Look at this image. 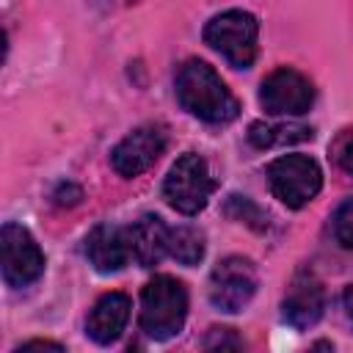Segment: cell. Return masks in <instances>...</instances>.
<instances>
[{
	"instance_id": "cell-1",
	"label": "cell",
	"mask_w": 353,
	"mask_h": 353,
	"mask_svg": "<svg viewBox=\"0 0 353 353\" xmlns=\"http://www.w3.org/2000/svg\"><path fill=\"white\" fill-rule=\"evenodd\" d=\"M174 91L179 105L207 124H229L240 113L237 97L226 88L218 72L199 58H190L176 69Z\"/></svg>"
},
{
	"instance_id": "cell-3",
	"label": "cell",
	"mask_w": 353,
	"mask_h": 353,
	"mask_svg": "<svg viewBox=\"0 0 353 353\" xmlns=\"http://www.w3.org/2000/svg\"><path fill=\"white\" fill-rule=\"evenodd\" d=\"M259 22L243 8H229L215 14L204 25V41L234 69H248L256 58Z\"/></svg>"
},
{
	"instance_id": "cell-4",
	"label": "cell",
	"mask_w": 353,
	"mask_h": 353,
	"mask_svg": "<svg viewBox=\"0 0 353 353\" xmlns=\"http://www.w3.org/2000/svg\"><path fill=\"white\" fill-rule=\"evenodd\" d=\"M212 190H215V179L210 176L207 160L196 152L182 154L163 179V199L182 215L201 212Z\"/></svg>"
},
{
	"instance_id": "cell-5",
	"label": "cell",
	"mask_w": 353,
	"mask_h": 353,
	"mask_svg": "<svg viewBox=\"0 0 353 353\" xmlns=\"http://www.w3.org/2000/svg\"><path fill=\"white\" fill-rule=\"evenodd\" d=\"M273 196L290 210L306 207L323 188V171L309 154H281L268 165Z\"/></svg>"
},
{
	"instance_id": "cell-20",
	"label": "cell",
	"mask_w": 353,
	"mask_h": 353,
	"mask_svg": "<svg viewBox=\"0 0 353 353\" xmlns=\"http://www.w3.org/2000/svg\"><path fill=\"white\" fill-rule=\"evenodd\" d=\"M336 160H339V168H342L347 176H353V132L342 141V146H339V152H336Z\"/></svg>"
},
{
	"instance_id": "cell-18",
	"label": "cell",
	"mask_w": 353,
	"mask_h": 353,
	"mask_svg": "<svg viewBox=\"0 0 353 353\" xmlns=\"http://www.w3.org/2000/svg\"><path fill=\"white\" fill-rule=\"evenodd\" d=\"M204 347L207 350H237L243 347V339L237 336L234 328H210L204 336Z\"/></svg>"
},
{
	"instance_id": "cell-19",
	"label": "cell",
	"mask_w": 353,
	"mask_h": 353,
	"mask_svg": "<svg viewBox=\"0 0 353 353\" xmlns=\"http://www.w3.org/2000/svg\"><path fill=\"white\" fill-rule=\"evenodd\" d=\"M83 199V190L77 188V185H72V182H61L55 190H52V201L58 204V207H72V204H77Z\"/></svg>"
},
{
	"instance_id": "cell-17",
	"label": "cell",
	"mask_w": 353,
	"mask_h": 353,
	"mask_svg": "<svg viewBox=\"0 0 353 353\" xmlns=\"http://www.w3.org/2000/svg\"><path fill=\"white\" fill-rule=\"evenodd\" d=\"M334 237L342 248H353V199L334 212Z\"/></svg>"
},
{
	"instance_id": "cell-13",
	"label": "cell",
	"mask_w": 353,
	"mask_h": 353,
	"mask_svg": "<svg viewBox=\"0 0 353 353\" xmlns=\"http://www.w3.org/2000/svg\"><path fill=\"white\" fill-rule=\"evenodd\" d=\"M130 229V248L132 259L141 268H154L165 254H168V226L163 223L160 215H141Z\"/></svg>"
},
{
	"instance_id": "cell-22",
	"label": "cell",
	"mask_w": 353,
	"mask_h": 353,
	"mask_svg": "<svg viewBox=\"0 0 353 353\" xmlns=\"http://www.w3.org/2000/svg\"><path fill=\"white\" fill-rule=\"evenodd\" d=\"M342 309H345V317L353 323V284L345 287V292H342Z\"/></svg>"
},
{
	"instance_id": "cell-11",
	"label": "cell",
	"mask_w": 353,
	"mask_h": 353,
	"mask_svg": "<svg viewBox=\"0 0 353 353\" xmlns=\"http://www.w3.org/2000/svg\"><path fill=\"white\" fill-rule=\"evenodd\" d=\"M85 256L97 273H116L132 259L130 229L116 223H99L85 237Z\"/></svg>"
},
{
	"instance_id": "cell-14",
	"label": "cell",
	"mask_w": 353,
	"mask_h": 353,
	"mask_svg": "<svg viewBox=\"0 0 353 353\" xmlns=\"http://www.w3.org/2000/svg\"><path fill=\"white\" fill-rule=\"evenodd\" d=\"M204 251H207V243H204V234L196 229V226H176V229H168V254L179 262V265H199L204 259Z\"/></svg>"
},
{
	"instance_id": "cell-7",
	"label": "cell",
	"mask_w": 353,
	"mask_h": 353,
	"mask_svg": "<svg viewBox=\"0 0 353 353\" xmlns=\"http://www.w3.org/2000/svg\"><path fill=\"white\" fill-rule=\"evenodd\" d=\"M256 292V270L245 256H226L210 273V303L218 312L234 314L248 306Z\"/></svg>"
},
{
	"instance_id": "cell-12",
	"label": "cell",
	"mask_w": 353,
	"mask_h": 353,
	"mask_svg": "<svg viewBox=\"0 0 353 353\" xmlns=\"http://www.w3.org/2000/svg\"><path fill=\"white\" fill-rule=\"evenodd\" d=\"M130 320V298L124 292H105L85 317V334L97 345H113Z\"/></svg>"
},
{
	"instance_id": "cell-21",
	"label": "cell",
	"mask_w": 353,
	"mask_h": 353,
	"mask_svg": "<svg viewBox=\"0 0 353 353\" xmlns=\"http://www.w3.org/2000/svg\"><path fill=\"white\" fill-rule=\"evenodd\" d=\"M22 350H63L58 342H47V339H33V342H25L19 345L14 353H22Z\"/></svg>"
},
{
	"instance_id": "cell-6",
	"label": "cell",
	"mask_w": 353,
	"mask_h": 353,
	"mask_svg": "<svg viewBox=\"0 0 353 353\" xmlns=\"http://www.w3.org/2000/svg\"><path fill=\"white\" fill-rule=\"evenodd\" d=\"M0 265L3 281L11 290H22L44 273V254L33 234L19 223H3L0 229Z\"/></svg>"
},
{
	"instance_id": "cell-2",
	"label": "cell",
	"mask_w": 353,
	"mask_h": 353,
	"mask_svg": "<svg viewBox=\"0 0 353 353\" xmlns=\"http://www.w3.org/2000/svg\"><path fill=\"white\" fill-rule=\"evenodd\" d=\"M188 317V290L174 276H154L141 290V331L157 342L176 336Z\"/></svg>"
},
{
	"instance_id": "cell-16",
	"label": "cell",
	"mask_w": 353,
	"mask_h": 353,
	"mask_svg": "<svg viewBox=\"0 0 353 353\" xmlns=\"http://www.w3.org/2000/svg\"><path fill=\"white\" fill-rule=\"evenodd\" d=\"M223 212H226L232 221L251 226L254 232H265V229H268V218H265V212H262L248 196H229Z\"/></svg>"
},
{
	"instance_id": "cell-15",
	"label": "cell",
	"mask_w": 353,
	"mask_h": 353,
	"mask_svg": "<svg viewBox=\"0 0 353 353\" xmlns=\"http://www.w3.org/2000/svg\"><path fill=\"white\" fill-rule=\"evenodd\" d=\"M312 138V130L309 127H301V124H262V121H254L248 127V141L256 146V149H268L273 143H292V141H306Z\"/></svg>"
},
{
	"instance_id": "cell-10",
	"label": "cell",
	"mask_w": 353,
	"mask_h": 353,
	"mask_svg": "<svg viewBox=\"0 0 353 353\" xmlns=\"http://www.w3.org/2000/svg\"><path fill=\"white\" fill-rule=\"evenodd\" d=\"M323 312H325V290H323V284L317 281L314 273L301 270L292 279V284H290V290H287V295L281 301L284 323H290L292 328L303 331V328H312L323 317Z\"/></svg>"
},
{
	"instance_id": "cell-9",
	"label": "cell",
	"mask_w": 353,
	"mask_h": 353,
	"mask_svg": "<svg viewBox=\"0 0 353 353\" xmlns=\"http://www.w3.org/2000/svg\"><path fill=\"white\" fill-rule=\"evenodd\" d=\"M165 141H168V135H165L163 124H141V127H135L110 152L113 171L119 176H127V179L149 171L157 163V157L165 152Z\"/></svg>"
},
{
	"instance_id": "cell-8",
	"label": "cell",
	"mask_w": 353,
	"mask_h": 353,
	"mask_svg": "<svg viewBox=\"0 0 353 353\" xmlns=\"http://www.w3.org/2000/svg\"><path fill=\"white\" fill-rule=\"evenodd\" d=\"M259 102L270 116H301L314 105V85L298 69L281 66L262 80Z\"/></svg>"
}]
</instances>
